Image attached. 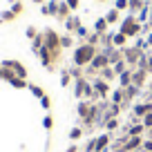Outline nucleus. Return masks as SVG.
I'll return each mask as SVG.
<instances>
[{
    "label": "nucleus",
    "mask_w": 152,
    "mask_h": 152,
    "mask_svg": "<svg viewBox=\"0 0 152 152\" xmlns=\"http://www.w3.org/2000/svg\"><path fill=\"white\" fill-rule=\"evenodd\" d=\"M123 56H125V63L134 67V65H137V61L141 58V52H139L137 47H128V49L123 52Z\"/></svg>",
    "instance_id": "nucleus-4"
},
{
    "label": "nucleus",
    "mask_w": 152,
    "mask_h": 152,
    "mask_svg": "<svg viewBox=\"0 0 152 152\" xmlns=\"http://www.w3.org/2000/svg\"><path fill=\"white\" fill-rule=\"evenodd\" d=\"M143 125H145V128H148V130H150V128H152V112H148V114H145V116H143Z\"/></svg>",
    "instance_id": "nucleus-22"
},
{
    "label": "nucleus",
    "mask_w": 152,
    "mask_h": 152,
    "mask_svg": "<svg viewBox=\"0 0 152 152\" xmlns=\"http://www.w3.org/2000/svg\"><path fill=\"white\" fill-rule=\"evenodd\" d=\"M148 72H152V58L148 61Z\"/></svg>",
    "instance_id": "nucleus-35"
},
{
    "label": "nucleus",
    "mask_w": 152,
    "mask_h": 152,
    "mask_svg": "<svg viewBox=\"0 0 152 152\" xmlns=\"http://www.w3.org/2000/svg\"><path fill=\"white\" fill-rule=\"evenodd\" d=\"M141 7H143V2H141V0H130V16H132L137 9H141Z\"/></svg>",
    "instance_id": "nucleus-16"
},
{
    "label": "nucleus",
    "mask_w": 152,
    "mask_h": 152,
    "mask_svg": "<svg viewBox=\"0 0 152 152\" xmlns=\"http://www.w3.org/2000/svg\"><path fill=\"white\" fill-rule=\"evenodd\" d=\"M125 72V63L119 61V63H114V74H123Z\"/></svg>",
    "instance_id": "nucleus-19"
},
{
    "label": "nucleus",
    "mask_w": 152,
    "mask_h": 152,
    "mask_svg": "<svg viewBox=\"0 0 152 152\" xmlns=\"http://www.w3.org/2000/svg\"><path fill=\"white\" fill-rule=\"evenodd\" d=\"M101 74H103V78H105V81H110V78H114V72L110 69V67H103V69H101Z\"/></svg>",
    "instance_id": "nucleus-20"
},
{
    "label": "nucleus",
    "mask_w": 152,
    "mask_h": 152,
    "mask_svg": "<svg viewBox=\"0 0 152 152\" xmlns=\"http://www.w3.org/2000/svg\"><path fill=\"white\" fill-rule=\"evenodd\" d=\"M27 36H29V38H34V36H36V29L29 27V29H27Z\"/></svg>",
    "instance_id": "nucleus-33"
},
{
    "label": "nucleus",
    "mask_w": 152,
    "mask_h": 152,
    "mask_svg": "<svg viewBox=\"0 0 152 152\" xmlns=\"http://www.w3.org/2000/svg\"><path fill=\"white\" fill-rule=\"evenodd\" d=\"M34 2H43V0H34Z\"/></svg>",
    "instance_id": "nucleus-38"
},
{
    "label": "nucleus",
    "mask_w": 152,
    "mask_h": 152,
    "mask_svg": "<svg viewBox=\"0 0 152 152\" xmlns=\"http://www.w3.org/2000/svg\"><path fill=\"white\" fill-rule=\"evenodd\" d=\"M121 99H123V94H121V90H119V92H114V96H112L114 105H116V103H121Z\"/></svg>",
    "instance_id": "nucleus-27"
},
{
    "label": "nucleus",
    "mask_w": 152,
    "mask_h": 152,
    "mask_svg": "<svg viewBox=\"0 0 152 152\" xmlns=\"http://www.w3.org/2000/svg\"><path fill=\"white\" fill-rule=\"evenodd\" d=\"M9 83H11L14 87H18V90H23V87L27 85V83H25V78H20V76H14V78H11Z\"/></svg>",
    "instance_id": "nucleus-14"
},
{
    "label": "nucleus",
    "mask_w": 152,
    "mask_h": 152,
    "mask_svg": "<svg viewBox=\"0 0 152 152\" xmlns=\"http://www.w3.org/2000/svg\"><path fill=\"white\" fill-rule=\"evenodd\" d=\"M105 25H107V20H105V18H101V20H96V25H94V29H96V34H103V31H105Z\"/></svg>",
    "instance_id": "nucleus-15"
},
{
    "label": "nucleus",
    "mask_w": 152,
    "mask_h": 152,
    "mask_svg": "<svg viewBox=\"0 0 152 152\" xmlns=\"http://www.w3.org/2000/svg\"><path fill=\"white\" fill-rule=\"evenodd\" d=\"M31 92H34V96H38V99H43V96H45V92L40 90L38 85H31Z\"/></svg>",
    "instance_id": "nucleus-24"
},
{
    "label": "nucleus",
    "mask_w": 152,
    "mask_h": 152,
    "mask_svg": "<svg viewBox=\"0 0 152 152\" xmlns=\"http://www.w3.org/2000/svg\"><path fill=\"white\" fill-rule=\"evenodd\" d=\"M137 31H139V23L134 20V16H130V18L125 20L123 25H121V34H125L128 38H132V36H134Z\"/></svg>",
    "instance_id": "nucleus-3"
},
{
    "label": "nucleus",
    "mask_w": 152,
    "mask_h": 152,
    "mask_svg": "<svg viewBox=\"0 0 152 152\" xmlns=\"http://www.w3.org/2000/svg\"><path fill=\"white\" fill-rule=\"evenodd\" d=\"M65 2H67L69 9H76V7H78V0H65Z\"/></svg>",
    "instance_id": "nucleus-30"
},
{
    "label": "nucleus",
    "mask_w": 152,
    "mask_h": 152,
    "mask_svg": "<svg viewBox=\"0 0 152 152\" xmlns=\"http://www.w3.org/2000/svg\"><path fill=\"white\" fill-rule=\"evenodd\" d=\"M145 74H148L145 69H139V72H134V74H132V85L141 87V85H143V81H145Z\"/></svg>",
    "instance_id": "nucleus-9"
},
{
    "label": "nucleus",
    "mask_w": 152,
    "mask_h": 152,
    "mask_svg": "<svg viewBox=\"0 0 152 152\" xmlns=\"http://www.w3.org/2000/svg\"><path fill=\"white\" fill-rule=\"evenodd\" d=\"M43 45L52 52V56H56L58 49H61V38L56 36V31H52V29H47L45 31V38H43Z\"/></svg>",
    "instance_id": "nucleus-2"
},
{
    "label": "nucleus",
    "mask_w": 152,
    "mask_h": 152,
    "mask_svg": "<svg viewBox=\"0 0 152 152\" xmlns=\"http://www.w3.org/2000/svg\"><path fill=\"white\" fill-rule=\"evenodd\" d=\"M143 150H145V152H152V139L143 141Z\"/></svg>",
    "instance_id": "nucleus-28"
},
{
    "label": "nucleus",
    "mask_w": 152,
    "mask_h": 152,
    "mask_svg": "<svg viewBox=\"0 0 152 152\" xmlns=\"http://www.w3.org/2000/svg\"><path fill=\"white\" fill-rule=\"evenodd\" d=\"M105 20H107V23H116V20H119V9H112L105 16Z\"/></svg>",
    "instance_id": "nucleus-17"
},
{
    "label": "nucleus",
    "mask_w": 152,
    "mask_h": 152,
    "mask_svg": "<svg viewBox=\"0 0 152 152\" xmlns=\"http://www.w3.org/2000/svg\"><path fill=\"white\" fill-rule=\"evenodd\" d=\"M67 152H76V145H72V148H69V150H67Z\"/></svg>",
    "instance_id": "nucleus-36"
},
{
    "label": "nucleus",
    "mask_w": 152,
    "mask_h": 152,
    "mask_svg": "<svg viewBox=\"0 0 152 152\" xmlns=\"http://www.w3.org/2000/svg\"><path fill=\"white\" fill-rule=\"evenodd\" d=\"M116 125H119V123H116V119H114V121H110V123H107V130H114Z\"/></svg>",
    "instance_id": "nucleus-34"
},
{
    "label": "nucleus",
    "mask_w": 152,
    "mask_h": 152,
    "mask_svg": "<svg viewBox=\"0 0 152 152\" xmlns=\"http://www.w3.org/2000/svg\"><path fill=\"white\" fill-rule=\"evenodd\" d=\"M87 112H90V107H87L85 103H81V105H78V114H81L83 119H85V116H87Z\"/></svg>",
    "instance_id": "nucleus-23"
},
{
    "label": "nucleus",
    "mask_w": 152,
    "mask_h": 152,
    "mask_svg": "<svg viewBox=\"0 0 152 152\" xmlns=\"http://www.w3.org/2000/svg\"><path fill=\"white\" fill-rule=\"evenodd\" d=\"M107 65H110L107 54H96L94 61H92V67H94V69H103V67H107Z\"/></svg>",
    "instance_id": "nucleus-7"
},
{
    "label": "nucleus",
    "mask_w": 152,
    "mask_h": 152,
    "mask_svg": "<svg viewBox=\"0 0 152 152\" xmlns=\"http://www.w3.org/2000/svg\"><path fill=\"white\" fill-rule=\"evenodd\" d=\"M94 90L99 92L101 96H105V94H107V83L101 81V78H96V81H94Z\"/></svg>",
    "instance_id": "nucleus-11"
},
{
    "label": "nucleus",
    "mask_w": 152,
    "mask_h": 152,
    "mask_svg": "<svg viewBox=\"0 0 152 152\" xmlns=\"http://www.w3.org/2000/svg\"><path fill=\"white\" fill-rule=\"evenodd\" d=\"M139 145H143V141H141V137H130L128 141L123 143V148H121V152H130V150H137Z\"/></svg>",
    "instance_id": "nucleus-6"
},
{
    "label": "nucleus",
    "mask_w": 152,
    "mask_h": 152,
    "mask_svg": "<svg viewBox=\"0 0 152 152\" xmlns=\"http://www.w3.org/2000/svg\"><path fill=\"white\" fill-rule=\"evenodd\" d=\"M2 65L9 67V69H14V72H16V76H20V78H25V74H27V69H25V67L20 65L18 61H5Z\"/></svg>",
    "instance_id": "nucleus-5"
},
{
    "label": "nucleus",
    "mask_w": 152,
    "mask_h": 152,
    "mask_svg": "<svg viewBox=\"0 0 152 152\" xmlns=\"http://www.w3.org/2000/svg\"><path fill=\"white\" fill-rule=\"evenodd\" d=\"M119 81H121V85H123V87L132 85V72H123V74H119Z\"/></svg>",
    "instance_id": "nucleus-12"
},
{
    "label": "nucleus",
    "mask_w": 152,
    "mask_h": 152,
    "mask_svg": "<svg viewBox=\"0 0 152 152\" xmlns=\"http://www.w3.org/2000/svg\"><path fill=\"white\" fill-rule=\"evenodd\" d=\"M81 130H78V128H74V130H72V132H69V139H72V141H76V139H81Z\"/></svg>",
    "instance_id": "nucleus-25"
},
{
    "label": "nucleus",
    "mask_w": 152,
    "mask_h": 152,
    "mask_svg": "<svg viewBox=\"0 0 152 152\" xmlns=\"http://www.w3.org/2000/svg\"><path fill=\"white\" fill-rule=\"evenodd\" d=\"M128 7H130V0H116V7H114V9H128Z\"/></svg>",
    "instance_id": "nucleus-21"
},
{
    "label": "nucleus",
    "mask_w": 152,
    "mask_h": 152,
    "mask_svg": "<svg viewBox=\"0 0 152 152\" xmlns=\"http://www.w3.org/2000/svg\"><path fill=\"white\" fill-rule=\"evenodd\" d=\"M148 134H150V139H152V128H150V130H148Z\"/></svg>",
    "instance_id": "nucleus-37"
},
{
    "label": "nucleus",
    "mask_w": 152,
    "mask_h": 152,
    "mask_svg": "<svg viewBox=\"0 0 152 152\" xmlns=\"http://www.w3.org/2000/svg\"><path fill=\"white\" fill-rule=\"evenodd\" d=\"M148 112H152V103H143V105H137V107H134V114H137V116H145Z\"/></svg>",
    "instance_id": "nucleus-10"
},
{
    "label": "nucleus",
    "mask_w": 152,
    "mask_h": 152,
    "mask_svg": "<svg viewBox=\"0 0 152 152\" xmlns=\"http://www.w3.org/2000/svg\"><path fill=\"white\" fill-rule=\"evenodd\" d=\"M143 128H145V125H132V128H130V137H139V134L143 132Z\"/></svg>",
    "instance_id": "nucleus-18"
},
{
    "label": "nucleus",
    "mask_w": 152,
    "mask_h": 152,
    "mask_svg": "<svg viewBox=\"0 0 152 152\" xmlns=\"http://www.w3.org/2000/svg\"><path fill=\"white\" fill-rule=\"evenodd\" d=\"M110 38H112V43L114 45H125V38H128V36H125V34H114V36H110Z\"/></svg>",
    "instance_id": "nucleus-13"
},
{
    "label": "nucleus",
    "mask_w": 152,
    "mask_h": 152,
    "mask_svg": "<svg viewBox=\"0 0 152 152\" xmlns=\"http://www.w3.org/2000/svg\"><path fill=\"white\" fill-rule=\"evenodd\" d=\"M61 45H63V47H69V45H72V38H69V36L61 38Z\"/></svg>",
    "instance_id": "nucleus-29"
},
{
    "label": "nucleus",
    "mask_w": 152,
    "mask_h": 152,
    "mask_svg": "<svg viewBox=\"0 0 152 152\" xmlns=\"http://www.w3.org/2000/svg\"><path fill=\"white\" fill-rule=\"evenodd\" d=\"M107 143H110V137H107V134H101L99 139H94V150H96V152L105 150V148H107Z\"/></svg>",
    "instance_id": "nucleus-8"
},
{
    "label": "nucleus",
    "mask_w": 152,
    "mask_h": 152,
    "mask_svg": "<svg viewBox=\"0 0 152 152\" xmlns=\"http://www.w3.org/2000/svg\"><path fill=\"white\" fill-rule=\"evenodd\" d=\"M94 56H96V47H94V45H90V43L78 45V47H76V52H74V63H76L78 67H81V65H87V63L94 61Z\"/></svg>",
    "instance_id": "nucleus-1"
},
{
    "label": "nucleus",
    "mask_w": 152,
    "mask_h": 152,
    "mask_svg": "<svg viewBox=\"0 0 152 152\" xmlns=\"http://www.w3.org/2000/svg\"><path fill=\"white\" fill-rule=\"evenodd\" d=\"M43 125H45V128H52V116H45V119H43Z\"/></svg>",
    "instance_id": "nucleus-31"
},
{
    "label": "nucleus",
    "mask_w": 152,
    "mask_h": 152,
    "mask_svg": "<svg viewBox=\"0 0 152 152\" xmlns=\"http://www.w3.org/2000/svg\"><path fill=\"white\" fill-rule=\"evenodd\" d=\"M40 103H43V107H45V110L52 105V103H49V96H43V99H40Z\"/></svg>",
    "instance_id": "nucleus-32"
},
{
    "label": "nucleus",
    "mask_w": 152,
    "mask_h": 152,
    "mask_svg": "<svg viewBox=\"0 0 152 152\" xmlns=\"http://www.w3.org/2000/svg\"><path fill=\"white\" fill-rule=\"evenodd\" d=\"M67 11H69V7H67V2H61V5H58V16H65Z\"/></svg>",
    "instance_id": "nucleus-26"
}]
</instances>
